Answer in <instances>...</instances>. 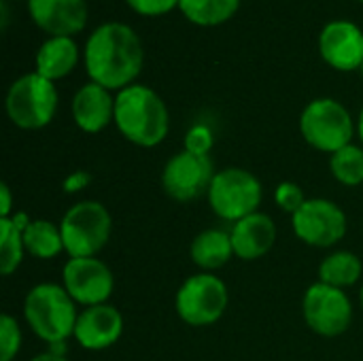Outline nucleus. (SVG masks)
Returning <instances> with one entry per match:
<instances>
[{
  "label": "nucleus",
  "instance_id": "nucleus-1",
  "mask_svg": "<svg viewBox=\"0 0 363 361\" xmlns=\"http://www.w3.org/2000/svg\"><path fill=\"white\" fill-rule=\"evenodd\" d=\"M145 51L134 28L121 21L98 26L85 43L87 77L108 91L134 85L143 70Z\"/></svg>",
  "mask_w": 363,
  "mask_h": 361
},
{
  "label": "nucleus",
  "instance_id": "nucleus-2",
  "mask_svg": "<svg viewBox=\"0 0 363 361\" xmlns=\"http://www.w3.org/2000/svg\"><path fill=\"white\" fill-rule=\"evenodd\" d=\"M115 126L128 143L151 149L168 136L170 113L157 91L134 83L115 96Z\"/></svg>",
  "mask_w": 363,
  "mask_h": 361
},
{
  "label": "nucleus",
  "instance_id": "nucleus-3",
  "mask_svg": "<svg viewBox=\"0 0 363 361\" xmlns=\"http://www.w3.org/2000/svg\"><path fill=\"white\" fill-rule=\"evenodd\" d=\"M23 317L30 330L51 349L62 347L77 326V302L68 296L64 285L40 283L34 285L23 300Z\"/></svg>",
  "mask_w": 363,
  "mask_h": 361
},
{
  "label": "nucleus",
  "instance_id": "nucleus-4",
  "mask_svg": "<svg viewBox=\"0 0 363 361\" xmlns=\"http://www.w3.org/2000/svg\"><path fill=\"white\" fill-rule=\"evenodd\" d=\"M57 89L55 83L43 74L28 72L15 79L6 91V115L21 130H40L49 126L57 111Z\"/></svg>",
  "mask_w": 363,
  "mask_h": 361
},
{
  "label": "nucleus",
  "instance_id": "nucleus-5",
  "mask_svg": "<svg viewBox=\"0 0 363 361\" xmlns=\"http://www.w3.org/2000/svg\"><path fill=\"white\" fill-rule=\"evenodd\" d=\"M300 134L313 149L334 155L353 143L355 121L342 102L317 98L308 102L300 115Z\"/></svg>",
  "mask_w": 363,
  "mask_h": 361
},
{
  "label": "nucleus",
  "instance_id": "nucleus-6",
  "mask_svg": "<svg viewBox=\"0 0 363 361\" xmlns=\"http://www.w3.org/2000/svg\"><path fill=\"white\" fill-rule=\"evenodd\" d=\"M111 230V213L102 202L96 200L77 202L64 213L60 221L64 251L70 257H96L106 247Z\"/></svg>",
  "mask_w": 363,
  "mask_h": 361
},
{
  "label": "nucleus",
  "instance_id": "nucleus-7",
  "mask_svg": "<svg viewBox=\"0 0 363 361\" xmlns=\"http://www.w3.org/2000/svg\"><path fill=\"white\" fill-rule=\"evenodd\" d=\"M206 198L219 219L236 223L257 213L264 189L253 172L245 168H223L215 174Z\"/></svg>",
  "mask_w": 363,
  "mask_h": 361
},
{
  "label": "nucleus",
  "instance_id": "nucleus-8",
  "mask_svg": "<svg viewBox=\"0 0 363 361\" xmlns=\"http://www.w3.org/2000/svg\"><path fill=\"white\" fill-rule=\"evenodd\" d=\"M230 296L225 283L211 272H200L183 281L174 298V309L183 323L206 328L223 317Z\"/></svg>",
  "mask_w": 363,
  "mask_h": 361
},
{
  "label": "nucleus",
  "instance_id": "nucleus-9",
  "mask_svg": "<svg viewBox=\"0 0 363 361\" xmlns=\"http://www.w3.org/2000/svg\"><path fill=\"white\" fill-rule=\"evenodd\" d=\"M302 313L306 326L315 334L323 338H336L345 334L353 321V302L345 289L317 281L304 294Z\"/></svg>",
  "mask_w": 363,
  "mask_h": 361
},
{
  "label": "nucleus",
  "instance_id": "nucleus-10",
  "mask_svg": "<svg viewBox=\"0 0 363 361\" xmlns=\"http://www.w3.org/2000/svg\"><path fill=\"white\" fill-rule=\"evenodd\" d=\"M294 234L317 249H328L340 243L347 234L345 211L325 198H308L298 213L291 215Z\"/></svg>",
  "mask_w": 363,
  "mask_h": 361
},
{
  "label": "nucleus",
  "instance_id": "nucleus-11",
  "mask_svg": "<svg viewBox=\"0 0 363 361\" xmlns=\"http://www.w3.org/2000/svg\"><path fill=\"white\" fill-rule=\"evenodd\" d=\"M215 174L208 155H196L183 149L166 162L162 170V187L172 200L191 202L208 194Z\"/></svg>",
  "mask_w": 363,
  "mask_h": 361
},
{
  "label": "nucleus",
  "instance_id": "nucleus-12",
  "mask_svg": "<svg viewBox=\"0 0 363 361\" xmlns=\"http://www.w3.org/2000/svg\"><path fill=\"white\" fill-rule=\"evenodd\" d=\"M62 285L77 304L87 309L106 304L115 279L111 268L98 257H70L62 268Z\"/></svg>",
  "mask_w": 363,
  "mask_h": 361
},
{
  "label": "nucleus",
  "instance_id": "nucleus-13",
  "mask_svg": "<svg viewBox=\"0 0 363 361\" xmlns=\"http://www.w3.org/2000/svg\"><path fill=\"white\" fill-rule=\"evenodd\" d=\"M319 53L325 64L340 72L362 70L363 30L349 19L325 23L319 34Z\"/></svg>",
  "mask_w": 363,
  "mask_h": 361
},
{
  "label": "nucleus",
  "instance_id": "nucleus-14",
  "mask_svg": "<svg viewBox=\"0 0 363 361\" xmlns=\"http://www.w3.org/2000/svg\"><path fill=\"white\" fill-rule=\"evenodd\" d=\"M123 334V317L111 304L87 306L79 313L72 338L87 351H104L119 343Z\"/></svg>",
  "mask_w": 363,
  "mask_h": 361
},
{
  "label": "nucleus",
  "instance_id": "nucleus-15",
  "mask_svg": "<svg viewBox=\"0 0 363 361\" xmlns=\"http://www.w3.org/2000/svg\"><path fill=\"white\" fill-rule=\"evenodd\" d=\"M28 13L49 36H74L87 23L85 0H28Z\"/></svg>",
  "mask_w": 363,
  "mask_h": 361
},
{
  "label": "nucleus",
  "instance_id": "nucleus-16",
  "mask_svg": "<svg viewBox=\"0 0 363 361\" xmlns=\"http://www.w3.org/2000/svg\"><path fill=\"white\" fill-rule=\"evenodd\" d=\"M72 119L79 130L98 134L115 121V98L106 87L89 81L79 87L72 98Z\"/></svg>",
  "mask_w": 363,
  "mask_h": 361
},
{
  "label": "nucleus",
  "instance_id": "nucleus-17",
  "mask_svg": "<svg viewBox=\"0 0 363 361\" xmlns=\"http://www.w3.org/2000/svg\"><path fill=\"white\" fill-rule=\"evenodd\" d=\"M234 255L242 262H255L264 257L277 240V226L270 215L253 213L236 221L230 230Z\"/></svg>",
  "mask_w": 363,
  "mask_h": 361
},
{
  "label": "nucleus",
  "instance_id": "nucleus-18",
  "mask_svg": "<svg viewBox=\"0 0 363 361\" xmlns=\"http://www.w3.org/2000/svg\"><path fill=\"white\" fill-rule=\"evenodd\" d=\"M79 62V47L72 36H49L36 51V72L49 81L64 79Z\"/></svg>",
  "mask_w": 363,
  "mask_h": 361
},
{
  "label": "nucleus",
  "instance_id": "nucleus-19",
  "mask_svg": "<svg viewBox=\"0 0 363 361\" xmlns=\"http://www.w3.org/2000/svg\"><path fill=\"white\" fill-rule=\"evenodd\" d=\"M189 257L202 272H213V270L223 268L234 257V247H232L230 232L215 230V228L200 232L191 240Z\"/></svg>",
  "mask_w": 363,
  "mask_h": 361
},
{
  "label": "nucleus",
  "instance_id": "nucleus-20",
  "mask_svg": "<svg viewBox=\"0 0 363 361\" xmlns=\"http://www.w3.org/2000/svg\"><path fill=\"white\" fill-rule=\"evenodd\" d=\"M28 221L30 219L23 213L0 219V272L4 277L13 274L23 262V228Z\"/></svg>",
  "mask_w": 363,
  "mask_h": 361
},
{
  "label": "nucleus",
  "instance_id": "nucleus-21",
  "mask_svg": "<svg viewBox=\"0 0 363 361\" xmlns=\"http://www.w3.org/2000/svg\"><path fill=\"white\" fill-rule=\"evenodd\" d=\"M23 247L36 260H51L64 251L60 226L47 219H30L23 228Z\"/></svg>",
  "mask_w": 363,
  "mask_h": 361
},
{
  "label": "nucleus",
  "instance_id": "nucleus-22",
  "mask_svg": "<svg viewBox=\"0 0 363 361\" xmlns=\"http://www.w3.org/2000/svg\"><path fill=\"white\" fill-rule=\"evenodd\" d=\"M362 272V260L351 251H334L319 264V281L338 289L353 287Z\"/></svg>",
  "mask_w": 363,
  "mask_h": 361
},
{
  "label": "nucleus",
  "instance_id": "nucleus-23",
  "mask_svg": "<svg viewBox=\"0 0 363 361\" xmlns=\"http://www.w3.org/2000/svg\"><path fill=\"white\" fill-rule=\"evenodd\" d=\"M240 0H179L181 13L196 26H219L236 15Z\"/></svg>",
  "mask_w": 363,
  "mask_h": 361
},
{
  "label": "nucleus",
  "instance_id": "nucleus-24",
  "mask_svg": "<svg viewBox=\"0 0 363 361\" xmlns=\"http://www.w3.org/2000/svg\"><path fill=\"white\" fill-rule=\"evenodd\" d=\"M330 170L332 177L347 185V187H357L363 183V147L349 145L340 151H336L330 157Z\"/></svg>",
  "mask_w": 363,
  "mask_h": 361
},
{
  "label": "nucleus",
  "instance_id": "nucleus-25",
  "mask_svg": "<svg viewBox=\"0 0 363 361\" xmlns=\"http://www.w3.org/2000/svg\"><path fill=\"white\" fill-rule=\"evenodd\" d=\"M21 349V330L11 315L0 317V361H13Z\"/></svg>",
  "mask_w": 363,
  "mask_h": 361
},
{
  "label": "nucleus",
  "instance_id": "nucleus-26",
  "mask_svg": "<svg viewBox=\"0 0 363 361\" xmlns=\"http://www.w3.org/2000/svg\"><path fill=\"white\" fill-rule=\"evenodd\" d=\"M306 200H308V198L304 196V191H302V187H300L298 183H294V181H283V183L277 185L274 202H277V206H279L281 211L294 215V213L300 211V206H302Z\"/></svg>",
  "mask_w": 363,
  "mask_h": 361
},
{
  "label": "nucleus",
  "instance_id": "nucleus-27",
  "mask_svg": "<svg viewBox=\"0 0 363 361\" xmlns=\"http://www.w3.org/2000/svg\"><path fill=\"white\" fill-rule=\"evenodd\" d=\"M215 143V134L208 126L196 123L187 130L185 134V151L196 153V155H208Z\"/></svg>",
  "mask_w": 363,
  "mask_h": 361
},
{
  "label": "nucleus",
  "instance_id": "nucleus-28",
  "mask_svg": "<svg viewBox=\"0 0 363 361\" xmlns=\"http://www.w3.org/2000/svg\"><path fill=\"white\" fill-rule=\"evenodd\" d=\"M132 11L145 17H160L179 6V0H125Z\"/></svg>",
  "mask_w": 363,
  "mask_h": 361
},
{
  "label": "nucleus",
  "instance_id": "nucleus-29",
  "mask_svg": "<svg viewBox=\"0 0 363 361\" xmlns=\"http://www.w3.org/2000/svg\"><path fill=\"white\" fill-rule=\"evenodd\" d=\"M91 183V174L85 170H77L72 174H68V179L64 181V191L66 194H77L81 189H85Z\"/></svg>",
  "mask_w": 363,
  "mask_h": 361
},
{
  "label": "nucleus",
  "instance_id": "nucleus-30",
  "mask_svg": "<svg viewBox=\"0 0 363 361\" xmlns=\"http://www.w3.org/2000/svg\"><path fill=\"white\" fill-rule=\"evenodd\" d=\"M11 209H13L11 187H9L6 183H0V219L11 217Z\"/></svg>",
  "mask_w": 363,
  "mask_h": 361
},
{
  "label": "nucleus",
  "instance_id": "nucleus-31",
  "mask_svg": "<svg viewBox=\"0 0 363 361\" xmlns=\"http://www.w3.org/2000/svg\"><path fill=\"white\" fill-rule=\"evenodd\" d=\"M30 361H68L64 355H60V353H53V351H47V353H40V355H36L34 360Z\"/></svg>",
  "mask_w": 363,
  "mask_h": 361
},
{
  "label": "nucleus",
  "instance_id": "nucleus-32",
  "mask_svg": "<svg viewBox=\"0 0 363 361\" xmlns=\"http://www.w3.org/2000/svg\"><path fill=\"white\" fill-rule=\"evenodd\" d=\"M357 134H359V138H362V145H363V109H362V113H359V119H357Z\"/></svg>",
  "mask_w": 363,
  "mask_h": 361
},
{
  "label": "nucleus",
  "instance_id": "nucleus-33",
  "mask_svg": "<svg viewBox=\"0 0 363 361\" xmlns=\"http://www.w3.org/2000/svg\"><path fill=\"white\" fill-rule=\"evenodd\" d=\"M359 302H362V309H363V285H362V291H359Z\"/></svg>",
  "mask_w": 363,
  "mask_h": 361
},
{
  "label": "nucleus",
  "instance_id": "nucleus-34",
  "mask_svg": "<svg viewBox=\"0 0 363 361\" xmlns=\"http://www.w3.org/2000/svg\"><path fill=\"white\" fill-rule=\"evenodd\" d=\"M362 77H363V66H362Z\"/></svg>",
  "mask_w": 363,
  "mask_h": 361
},
{
  "label": "nucleus",
  "instance_id": "nucleus-35",
  "mask_svg": "<svg viewBox=\"0 0 363 361\" xmlns=\"http://www.w3.org/2000/svg\"><path fill=\"white\" fill-rule=\"evenodd\" d=\"M359 2H363V0H359Z\"/></svg>",
  "mask_w": 363,
  "mask_h": 361
}]
</instances>
